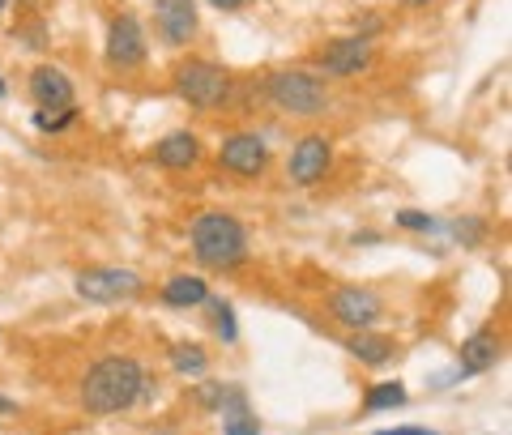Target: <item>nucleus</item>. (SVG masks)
Returning <instances> with one entry per match:
<instances>
[{
    "label": "nucleus",
    "instance_id": "nucleus-1",
    "mask_svg": "<svg viewBox=\"0 0 512 435\" xmlns=\"http://www.w3.org/2000/svg\"><path fill=\"white\" fill-rule=\"evenodd\" d=\"M146 393V372H141L137 359H99L86 372V384H82V406L90 414H120L128 410L133 401Z\"/></svg>",
    "mask_w": 512,
    "mask_h": 435
},
{
    "label": "nucleus",
    "instance_id": "nucleus-2",
    "mask_svg": "<svg viewBox=\"0 0 512 435\" xmlns=\"http://www.w3.org/2000/svg\"><path fill=\"white\" fill-rule=\"evenodd\" d=\"M192 256L205 269H239L248 261V231L235 214H222V209H210V214L192 218Z\"/></svg>",
    "mask_w": 512,
    "mask_h": 435
},
{
    "label": "nucleus",
    "instance_id": "nucleus-3",
    "mask_svg": "<svg viewBox=\"0 0 512 435\" xmlns=\"http://www.w3.org/2000/svg\"><path fill=\"white\" fill-rule=\"evenodd\" d=\"M265 94L269 103L286 116H320V111L329 107V90L320 82L316 73L308 69H278L265 77Z\"/></svg>",
    "mask_w": 512,
    "mask_h": 435
},
{
    "label": "nucleus",
    "instance_id": "nucleus-4",
    "mask_svg": "<svg viewBox=\"0 0 512 435\" xmlns=\"http://www.w3.org/2000/svg\"><path fill=\"white\" fill-rule=\"evenodd\" d=\"M171 82L188 107H201V111H214L231 99V73L214 60H184Z\"/></svg>",
    "mask_w": 512,
    "mask_h": 435
},
{
    "label": "nucleus",
    "instance_id": "nucleus-5",
    "mask_svg": "<svg viewBox=\"0 0 512 435\" xmlns=\"http://www.w3.org/2000/svg\"><path fill=\"white\" fill-rule=\"evenodd\" d=\"M77 295L86 303H128L146 290V278L137 269H116V265H99V269H82L77 273Z\"/></svg>",
    "mask_w": 512,
    "mask_h": 435
},
{
    "label": "nucleus",
    "instance_id": "nucleus-6",
    "mask_svg": "<svg viewBox=\"0 0 512 435\" xmlns=\"http://www.w3.org/2000/svg\"><path fill=\"white\" fill-rule=\"evenodd\" d=\"M372 60H376L372 39L346 35V39H333V43L320 47V52H316V69L325 73V77H355V73H363Z\"/></svg>",
    "mask_w": 512,
    "mask_h": 435
},
{
    "label": "nucleus",
    "instance_id": "nucleus-7",
    "mask_svg": "<svg viewBox=\"0 0 512 435\" xmlns=\"http://www.w3.org/2000/svg\"><path fill=\"white\" fill-rule=\"evenodd\" d=\"M146 30L133 13H116L107 26V64L111 69H137V64H146Z\"/></svg>",
    "mask_w": 512,
    "mask_h": 435
},
{
    "label": "nucleus",
    "instance_id": "nucleus-8",
    "mask_svg": "<svg viewBox=\"0 0 512 435\" xmlns=\"http://www.w3.org/2000/svg\"><path fill=\"white\" fill-rule=\"evenodd\" d=\"M329 308H333V320H342L346 329H372L376 320L384 316V303L372 286H338L333 290V299H329Z\"/></svg>",
    "mask_w": 512,
    "mask_h": 435
},
{
    "label": "nucleus",
    "instance_id": "nucleus-9",
    "mask_svg": "<svg viewBox=\"0 0 512 435\" xmlns=\"http://www.w3.org/2000/svg\"><path fill=\"white\" fill-rule=\"evenodd\" d=\"M218 167L231 175H244V180H256L269 167V145L256 133H231L218 145Z\"/></svg>",
    "mask_w": 512,
    "mask_h": 435
},
{
    "label": "nucleus",
    "instance_id": "nucleus-10",
    "mask_svg": "<svg viewBox=\"0 0 512 435\" xmlns=\"http://www.w3.org/2000/svg\"><path fill=\"white\" fill-rule=\"evenodd\" d=\"M329 163H333V145H329V137L308 133V137H299V141H295L286 171H291V180H295L299 188H312L316 180H325Z\"/></svg>",
    "mask_w": 512,
    "mask_h": 435
},
{
    "label": "nucleus",
    "instance_id": "nucleus-11",
    "mask_svg": "<svg viewBox=\"0 0 512 435\" xmlns=\"http://www.w3.org/2000/svg\"><path fill=\"white\" fill-rule=\"evenodd\" d=\"M158 35L171 47H184L197 39V0H154Z\"/></svg>",
    "mask_w": 512,
    "mask_h": 435
},
{
    "label": "nucleus",
    "instance_id": "nucleus-12",
    "mask_svg": "<svg viewBox=\"0 0 512 435\" xmlns=\"http://www.w3.org/2000/svg\"><path fill=\"white\" fill-rule=\"evenodd\" d=\"M30 99L39 107H73V82L69 73L56 69V64H39L30 73Z\"/></svg>",
    "mask_w": 512,
    "mask_h": 435
},
{
    "label": "nucleus",
    "instance_id": "nucleus-13",
    "mask_svg": "<svg viewBox=\"0 0 512 435\" xmlns=\"http://www.w3.org/2000/svg\"><path fill=\"white\" fill-rule=\"evenodd\" d=\"M154 163L167 167V171H188L201 163V141L197 133H188V128H180V133H167L163 141L154 145Z\"/></svg>",
    "mask_w": 512,
    "mask_h": 435
},
{
    "label": "nucleus",
    "instance_id": "nucleus-14",
    "mask_svg": "<svg viewBox=\"0 0 512 435\" xmlns=\"http://www.w3.org/2000/svg\"><path fill=\"white\" fill-rule=\"evenodd\" d=\"M500 350L504 342L495 333H474L466 346H461V376H478V372H491L500 363Z\"/></svg>",
    "mask_w": 512,
    "mask_h": 435
},
{
    "label": "nucleus",
    "instance_id": "nucleus-15",
    "mask_svg": "<svg viewBox=\"0 0 512 435\" xmlns=\"http://www.w3.org/2000/svg\"><path fill=\"white\" fill-rule=\"evenodd\" d=\"M210 299V286L197 273H180V278H171L163 286V303L167 308H201V303Z\"/></svg>",
    "mask_w": 512,
    "mask_h": 435
},
{
    "label": "nucleus",
    "instance_id": "nucleus-16",
    "mask_svg": "<svg viewBox=\"0 0 512 435\" xmlns=\"http://www.w3.org/2000/svg\"><path fill=\"white\" fill-rule=\"evenodd\" d=\"M346 350L355 354L359 363H367V367H380V363L393 359V342H389V337H380V333H372V329H363V333L350 337Z\"/></svg>",
    "mask_w": 512,
    "mask_h": 435
},
{
    "label": "nucleus",
    "instance_id": "nucleus-17",
    "mask_svg": "<svg viewBox=\"0 0 512 435\" xmlns=\"http://www.w3.org/2000/svg\"><path fill=\"white\" fill-rule=\"evenodd\" d=\"M39 133H64L69 124H77V103L73 107H35V120Z\"/></svg>",
    "mask_w": 512,
    "mask_h": 435
},
{
    "label": "nucleus",
    "instance_id": "nucleus-18",
    "mask_svg": "<svg viewBox=\"0 0 512 435\" xmlns=\"http://www.w3.org/2000/svg\"><path fill=\"white\" fill-rule=\"evenodd\" d=\"M171 363L180 376H205V367H210V354L201 346H175L171 350Z\"/></svg>",
    "mask_w": 512,
    "mask_h": 435
},
{
    "label": "nucleus",
    "instance_id": "nucleus-19",
    "mask_svg": "<svg viewBox=\"0 0 512 435\" xmlns=\"http://www.w3.org/2000/svg\"><path fill=\"white\" fill-rule=\"evenodd\" d=\"M363 406L372 410V414H376V410H393V406H406V384H397V380H393V384H376V389L367 393V401H363Z\"/></svg>",
    "mask_w": 512,
    "mask_h": 435
},
{
    "label": "nucleus",
    "instance_id": "nucleus-20",
    "mask_svg": "<svg viewBox=\"0 0 512 435\" xmlns=\"http://www.w3.org/2000/svg\"><path fill=\"white\" fill-rule=\"evenodd\" d=\"M222 431L227 435H261V423L248 414V406H235V410H222Z\"/></svg>",
    "mask_w": 512,
    "mask_h": 435
},
{
    "label": "nucleus",
    "instance_id": "nucleus-21",
    "mask_svg": "<svg viewBox=\"0 0 512 435\" xmlns=\"http://www.w3.org/2000/svg\"><path fill=\"white\" fill-rule=\"evenodd\" d=\"M205 303H210V299H205ZM210 316H214V333L222 337V342H235V337H239V329H235V312H231V303H210Z\"/></svg>",
    "mask_w": 512,
    "mask_h": 435
},
{
    "label": "nucleus",
    "instance_id": "nucleus-22",
    "mask_svg": "<svg viewBox=\"0 0 512 435\" xmlns=\"http://www.w3.org/2000/svg\"><path fill=\"white\" fill-rule=\"evenodd\" d=\"M397 227H402V231H423V235H431V231H440V222L431 218V214H423V209H397Z\"/></svg>",
    "mask_w": 512,
    "mask_h": 435
},
{
    "label": "nucleus",
    "instance_id": "nucleus-23",
    "mask_svg": "<svg viewBox=\"0 0 512 435\" xmlns=\"http://www.w3.org/2000/svg\"><path fill=\"white\" fill-rule=\"evenodd\" d=\"M453 235H457V239H466V244H474V239H478V222H466V227H461V222H457Z\"/></svg>",
    "mask_w": 512,
    "mask_h": 435
},
{
    "label": "nucleus",
    "instance_id": "nucleus-24",
    "mask_svg": "<svg viewBox=\"0 0 512 435\" xmlns=\"http://www.w3.org/2000/svg\"><path fill=\"white\" fill-rule=\"evenodd\" d=\"M210 5H214V9H222V13H235V9H244L248 0H210Z\"/></svg>",
    "mask_w": 512,
    "mask_h": 435
},
{
    "label": "nucleus",
    "instance_id": "nucleus-25",
    "mask_svg": "<svg viewBox=\"0 0 512 435\" xmlns=\"http://www.w3.org/2000/svg\"><path fill=\"white\" fill-rule=\"evenodd\" d=\"M376 435H436V431H427V427H402V431H376Z\"/></svg>",
    "mask_w": 512,
    "mask_h": 435
},
{
    "label": "nucleus",
    "instance_id": "nucleus-26",
    "mask_svg": "<svg viewBox=\"0 0 512 435\" xmlns=\"http://www.w3.org/2000/svg\"><path fill=\"white\" fill-rule=\"evenodd\" d=\"M0 410H5V414H9V410H18V406H13V401H9V397H0Z\"/></svg>",
    "mask_w": 512,
    "mask_h": 435
},
{
    "label": "nucleus",
    "instance_id": "nucleus-27",
    "mask_svg": "<svg viewBox=\"0 0 512 435\" xmlns=\"http://www.w3.org/2000/svg\"><path fill=\"white\" fill-rule=\"evenodd\" d=\"M406 5H414V9H427V5H431V0H406Z\"/></svg>",
    "mask_w": 512,
    "mask_h": 435
},
{
    "label": "nucleus",
    "instance_id": "nucleus-28",
    "mask_svg": "<svg viewBox=\"0 0 512 435\" xmlns=\"http://www.w3.org/2000/svg\"><path fill=\"white\" fill-rule=\"evenodd\" d=\"M5 94H9V86H5V77H0V99H5Z\"/></svg>",
    "mask_w": 512,
    "mask_h": 435
},
{
    "label": "nucleus",
    "instance_id": "nucleus-29",
    "mask_svg": "<svg viewBox=\"0 0 512 435\" xmlns=\"http://www.w3.org/2000/svg\"><path fill=\"white\" fill-rule=\"evenodd\" d=\"M5 9H9V0H0V13H5Z\"/></svg>",
    "mask_w": 512,
    "mask_h": 435
}]
</instances>
